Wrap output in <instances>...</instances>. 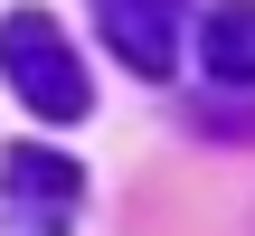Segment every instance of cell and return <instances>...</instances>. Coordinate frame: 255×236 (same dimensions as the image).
<instances>
[{"mask_svg": "<svg viewBox=\"0 0 255 236\" xmlns=\"http://www.w3.org/2000/svg\"><path fill=\"white\" fill-rule=\"evenodd\" d=\"M95 19H104V47L132 66V76H170V57H180V0H95Z\"/></svg>", "mask_w": 255, "mask_h": 236, "instance_id": "cell-3", "label": "cell"}, {"mask_svg": "<svg viewBox=\"0 0 255 236\" xmlns=\"http://www.w3.org/2000/svg\"><path fill=\"white\" fill-rule=\"evenodd\" d=\"M0 189H9V208H28V236H57L85 180H76V161L47 151V142H9V151H0Z\"/></svg>", "mask_w": 255, "mask_h": 236, "instance_id": "cell-2", "label": "cell"}, {"mask_svg": "<svg viewBox=\"0 0 255 236\" xmlns=\"http://www.w3.org/2000/svg\"><path fill=\"white\" fill-rule=\"evenodd\" d=\"M0 76H9V95L28 104V114H47V123H76L95 95H85V66H76V47H66V28L47 19V9H9L0 19Z\"/></svg>", "mask_w": 255, "mask_h": 236, "instance_id": "cell-1", "label": "cell"}, {"mask_svg": "<svg viewBox=\"0 0 255 236\" xmlns=\"http://www.w3.org/2000/svg\"><path fill=\"white\" fill-rule=\"evenodd\" d=\"M199 57L218 85H255V0H218L199 19Z\"/></svg>", "mask_w": 255, "mask_h": 236, "instance_id": "cell-4", "label": "cell"}]
</instances>
